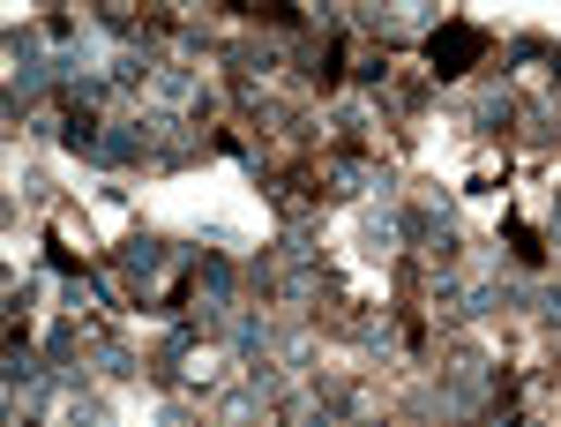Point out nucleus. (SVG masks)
I'll list each match as a JSON object with an SVG mask.
<instances>
[{"label":"nucleus","instance_id":"obj_1","mask_svg":"<svg viewBox=\"0 0 561 427\" xmlns=\"http://www.w3.org/2000/svg\"><path fill=\"white\" fill-rule=\"evenodd\" d=\"M479 46H487L479 30H441V38H435V46H427V53H435V61H449V68H457V61H479Z\"/></svg>","mask_w":561,"mask_h":427}]
</instances>
